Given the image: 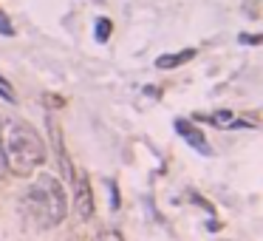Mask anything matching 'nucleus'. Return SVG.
<instances>
[{
  "label": "nucleus",
  "instance_id": "obj_5",
  "mask_svg": "<svg viewBox=\"0 0 263 241\" xmlns=\"http://www.w3.org/2000/svg\"><path fill=\"white\" fill-rule=\"evenodd\" d=\"M193 57H196V51L184 49L181 54H161L159 60H156V65H159V68H176V65H184L187 60H193Z\"/></svg>",
  "mask_w": 263,
  "mask_h": 241
},
{
  "label": "nucleus",
  "instance_id": "obj_9",
  "mask_svg": "<svg viewBox=\"0 0 263 241\" xmlns=\"http://www.w3.org/2000/svg\"><path fill=\"white\" fill-rule=\"evenodd\" d=\"M9 176V167H6V156H3V148H0V182Z\"/></svg>",
  "mask_w": 263,
  "mask_h": 241
},
{
  "label": "nucleus",
  "instance_id": "obj_1",
  "mask_svg": "<svg viewBox=\"0 0 263 241\" xmlns=\"http://www.w3.org/2000/svg\"><path fill=\"white\" fill-rule=\"evenodd\" d=\"M20 213L26 224L34 230H54L68 216V199L62 190V182L49 173H40L26 185L20 196Z\"/></svg>",
  "mask_w": 263,
  "mask_h": 241
},
{
  "label": "nucleus",
  "instance_id": "obj_2",
  "mask_svg": "<svg viewBox=\"0 0 263 241\" xmlns=\"http://www.w3.org/2000/svg\"><path fill=\"white\" fill-rule=\"evenodd\" d=\"M0 148L6 156V167L14 176H31L45 165V142L26 119H3L0 125Z\"/></svg>",
  "mask_w": 263,
  "mask_h": 241
},
{
  "label": "nucleus",
  "instance_id": "obj_7",
  "mask_svg": "<svg viewBox=\"0 0 263 241\" xmlns=\"http://www.w3.org/2000/svg\"><path fill=\"white\" fill-rule=\"evenodd\" d=\"M0 34H3V37H12L14 34V26H12V20L3 14V9H0Z\"/></svg>",
  "mask_w": 263,
  "mask_h": 241
},
{
  "label": "nucleus",
  "instance_id": "obj_6",
  "mask_svg": "<svg viewBox=\"0 0 263 241\" xmlns=\"http://www.w3.org/2000/svg\"><path fill=\"white\" fill-rule=\"evenodd\" d=\"M108 37H110V20H97V40L102 43Z\"/></svg>",
  "mask_w": 263,
  "mask_h": 241
},
{
  "label": "nucleus",
  "instance_id": "obj_4",
  "mask_svg": "<svg viewBox=\"0 0 263 241\" xmlns=\"http://www.w3.org/2000/svg\"><path fill=\"white\" fill-rule=\"evenodd\" d=\"M176 130H178V136H184V139H187V145H190V148H196V150H201V154H212V148H209L207 145V139H204V134L201 130L196 128V125H190L187 122V119H176Z\"/></svg>",
  "mask_w": 263,
  "mask_h": 241
},
{
  "label": "nucleus",
  "instance_id": "obj_8",
  "mask_svg": "<svg viewBox=\"0 0 263 241\" xmlns=\"http://www.w3.org/2000/svg\"><path fill=\"white\" fill-rule=\"evenodd\" d=\"M0 97H3V99H9V102H14V91L9 88V82L3 80V77H0Z\"/></svg>",
  "mask_w": 263,
  "mask_h": 241
},
{
  "label": "nucleus",
  "instance_id": "obj_3",
  "mask_svg": "<svg viewBox=\"0 0 263 241\" xmlns=\"http://www.w3.org/2000/svg\"><path fill=\"white\" fill-rule=\"evenodd\" d=\"M74 210H77V216H80L82 222H88V218L93 216V193H91V182H88V176H85V173L77 179V193H74Z\"/></svg>",
  "mask_w": 263,
  "mask_h": 241
},
{
  "label": "nucleus",
  "instance_id": "obj_10",
  "mask_svg": "<svg viewBox=\"0 0 263 241\" xmlns=\"http://www.w3.org/2000/svg\"><path fill=\"white\" fill-rule=\"evenodd\" d=\"M99 241H122V235H119L116 230H110V233H105V235H102V238H99Z\"/></svg>",
  "mask_w": 263,
  "mask_h": 241
}]
</instances>
